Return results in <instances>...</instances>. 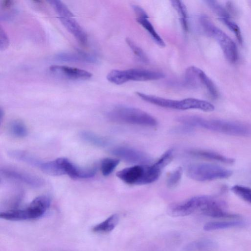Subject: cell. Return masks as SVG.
I'll use <instances>...</instances> for the list:
<instances>
[{
  "label": "cell",
  "mask_w": 251,
  "mask_h": 251,
  "mask_svg": "<svg viewBox=\"0 0 251 251\" xmlns=\"http://www.w3.org/2000/svg\"><path fill=\"white\" fill-rule=\"evenodd\" d=\"M0 174L4 177L25 183L33 187L44 185V180L39 177L11 168H1Z\"/></svg>",
  "instance_id": "cell-11"
},
{
  "label": "cell",
  "mask_w": 251,
  "mask_h": 251,
  "mask_svg": "<svg viewBox=\"0 0 251 251\" xmlns=\"http://www.w3.org/2000/svg\"><path fill=\"white\" fill-rule=\"evenodd\" d=\"M220 19L234 33L239 43L242 44L243 39L239 27L235 23L231 21L229 18H220Z\"/></svg>",
  "instance_id": "cell-33"
},
{
  "label": "cell",
  "mask_w": 251,
  "mask_h": 251,
  "mask_svg": "<svg viewBox=\"0 0 251 251\" xmlns=\"http://www.w3.org/2000/svg\"><path fill=\"white\" fill-rule=\"evenodd\" d=\"M59 17H73L74 15L67 6L61 1L51 0L48 1Z\"/></svg>",
  "instance_id": "cell-26"
},
{
  "label": "cell",
  "mask_w": 251,
  "mask_h": 251,
  "mask_svg": "<svg viewBox=\"0 0 251 251\" xmlns=\"http://www.w3.org/2000/svg\"><path fill=\"white\" fill-rule=\"evenodd\" d=\"M231 190L238 197L251 203V188L245 186L235 185L232 187Z\"/></svg>",
  "instance_id": "cell-28"
},
{
  "label": "cell",
  "mask_w": 251,
  "mask_h": 251,
  "mask_svg": "<svg viewBox=\"0 0 251 251\" xmlns=\"http://www.w3.org/2000/svg\"><path fill=\"white\" fill-rule=\"evenodd\" d=\"M13 4H14L13 1L7 0H2L1 1V4L2 8H3V9H6V10L9 9L11 7H12V6H13Z\"/></svg>",
  "instance_id": "cell-37"
},
{
  "label": "cell",
  "mask_w": 251,
  "mask_h": 251,
  "mask_svg": "<svg viewBox=\"0 0 251 251\" xmlns=\"http://www.w3.org/2000/svg\"><path fill=\"white\" fill-rule=\"evenodd\" d=\"M8 128L10 133L16 137L23 138L27 134L26 126L19 120H14L11 122Z\"/></svg>",
  "instance_id": "cell-25"
},
{
  "label": "cell",
  "mask_w": 251,
  "mask_h": 251,
  "mask_svg": "<svg viewBox=\"0 0 251 251\" xmlns=\"http://www.w3.org/2000/svg\"><path fill=\"white\" fill-rule=\"evenodd\" d=\"M67 30L81 44L86 45L87 43V35L80 25L73 17H59Z\"/></svg>",
  "instance_id": "cell-14"
},
{
  "label": "cell",
  "mask_w": 251,
  "mask_h": 251,
  "mask_svg": "<svg viewBox=\"0 0 251 251\" xmlns=\"http://www.w3.org/2000/svg\"><path fill=\"white\" fill-rule=\"evenodd\" d=\"M8 155L13 158L38 168L42 162L30 154L24 151L12 150L8 152Z\"/></svg>",
  "instance_id": "cell-21"
},
{
  "label": "cell",
  "mask_w": 251,
  "mask_h": 251,
  "mask_svg": "<svg viewBox=\"0 0 251 251\" xmlns=\"http://www.w3.org/2000/svg\"><path fill=\"white\" fill-rule=\"evenodd\" d=\"M199 76L201 85L206 88L211 97L217 98L218 96V90L211 79L201 69L200 70Z\"/></svg>",
  "instance_id": "cell-24"
},
{
  "label": "cell",
  "mask_w": 251,
  "mask_h": 251,
  "mask_svg": "<svg viewBox=\"0 0 251 251\" xmlns=\"http://www.w3.org/2000/svg\"><path fill=\"white\" fill-rule=\"evenodd\" d=\"M176 121L191 127H198L209 130L237 136L251 134V126L241 122L224 120L206 119L196 116H183Z\"/></svg>",
  "instance_id": "cell-1"
},
{
  "label": "cell",
  "mask_w": 251,
  "mask_h": 251,
  "mask_svg": "<svg viewBox=\"0 0 251 251\" xmlns=\"http://www.w3.org/2000/svg\"><path fill=\"white\" fill-rule=\"evenodd\" d=\"M136 95L143 100L162 107L177 110L199 109L205 112L214 110L210 102L195 98L174 100L137 92Z\"/></svg>",
  "instance_id": "cell-3"
},
{
  "label": "cell",
  "mask_w": 251,
  "mask_h": 251,
  "mask_svg": "<svg viewBox=\"0 0 251 251\" xmlns=\"http://www.w3.org/2000/svg\"><path fill=\"white\" fill-rule=\"evenodd\" d=\"M50 205V199L45 195L35 198L25 208L10 209L0 213V218L10 221L34 220L42 217Z\"/></svg>",
  "instance_id": "cell-6"
},
{
  "label": "cell",
  "mask_w": 251,
  "mask_h": 251,
  "mask_svg": "<svg viewBox=\"0 0 251 251\" xmlns=\"http://www.w3.org/2000/svg\"><path fill=\"white\" fill-rule=\"evenodd\" d=\"M107 116L110 121L118 123L150 127L157 125L156 120L148 113L128 106H116L108 111Z\"/></svg>",
  "instance_id": "cell-2"
},
{
  "label": "cell",
  "mask_w": 251,
  "mask_h": 251,
  "mask_svg": "<svg viewBox=\"0 0 251 251\" xmlns=\"http://www.w3.org/2000/svg\"><path fill=\"white\" fill-rule=\"evenodd\" d=\"M205 2L210 8L220 18H229V14L221 4L215 0H206Z\"/></svg>",
  "instance_id": "cell-31"
},
{
  "label": "cell",
  "mask_w": 251,
  "mask_h": 251,
  "mask_svg": "<svg viewBox=\"0 0 251 251\" xmlns=\"http://www.w3.org/2000/svg\"><path fill=\"white\" fill-rule=\"evenodd\" d=\"M212 246V243L208 240L200 241L190 244L187 248L190 249H200L210 248Z\"/></svg>",
  "instance_id": "cell-35"
},
{
  "label": "cell",
  "mask_w": 251,
  "mask_h": 251,
  "mask_svg": "<svg viewBox=\"0 0 251 251\" xmlns=\"http://www.w3.org/2000/svg\"><path fill=\"white\" fill-rule=\"evenodd\" d=\"M110 153L126 162L144 165L151 159L146 153L136 149L127 147H118L110 150Z\"/></svg>",
  "instance_id": "cell-10"
},
{
  "label": "cell",
  "mask_w": 251,
  "mask_h": 251,
  "mask_svg": "<svg viewBox=\"0 0 251 251\" xmlns=\"http://www.w3.org/2000/svg\"><path fill=\"white\" fill-rule=\"evenodd\" d=\"M126 41L134 54L140 61L145 63L149 62V58L147 55L142 49L128 38H127Z\"/></svg>",
  "instance_id": "cell-29"
},
{
  "label": "cell",
  "mask_w": 251,
  "mask_h": 251,
  "mask_svg": "<svg viewBox=\"0 0 251 251\" xmlns=\"http://www.w3.org/2000/svg\"><path fill=\"white\" fill-rule=\"evenodd\" d=\"M182 175V169L179 167L172 172L167 179V185L170 188L176 186L179 183Z\"/></svg>",
  "instance_id": "cell-30"
},
{
  "label": "cell",
  "mask_w": 251,
  "mask_h": 251,
  "mask_svg": "<svg viewBox=\"0 0 251 251\" xmlns=\"http://www.w3.org/2000/svg\"><path fill=\"white\" fill-rule=\"evenodd\" d=\"M39 168L45 174L50 176H58L64 175L57 159L52 161L42 162Z\"/></svg>",
  "instance_id": "cell-23"
},
{
  "label": "cell",
  "mask_w": 251,
  "mask_h": 251,
  "mask_svg": "<svg viewBox=\"0 0 251 251\" xmlns=\"http://www.w3.org/2000/svg\"><path fill=\"white\" fill-rule=\"evenodd\" d=\"M55 59L68 62H84L95 63L97 62L96 56L84 52H62L56 54Z\"/></svg>",
  "instance_id": "cell-15"
},
{
  "label": "cell",
  "mask_w": 251,
  "mask_h": 251,
  "mask_svg": "<svg viewBox=\"0 0 251 251\" xmlns=\"http://www.w3.org/2000/svg\"><path fill=\"white\" fill-rule=\"evenodd\" d=\"M120 160L116 158H105L101 162L100 170L102 175L108 176L111 174L117 167Z\"/></svg>",
  "instance_id": "cell-27"
},
{
  "label": "cell",
  "mask_w": 251,
  "mask_h": 251,
  "mask_svg": "<svg viewBox=\"0 0 251 251\" xmlns=\"http://www.w3.org/2000/svg\"><path fill=\"white\" fill-rule=\"evenodd\" d=\"M193 130V127L184 125L183 126H177L174 128L172 131L176 134H187L192 132Z\"/></svg>",
  "instance_id": "cell-36"
},
{
  "label": "cell",
  "mask_w": 251,
  "mask_h": 251,
  "mask_svg": "<svg viewBox=\"0 0 251 251\" xmlns=\"http://www.w3.org/2000/svg\"><path fill=\"white\" fill-rule=\"evenodd\" d=\"M245 223L237 219L228 221H213L206 223L203 226L205 231H213L244 226Z\"/></svg>",
  "instance_id": "cell-17"
},
{
  "label": "cell",
  "mask_w": 251,
  "mask_h": 251,
  "mask_svg": "<svg viewBox=\"0 0 251 251\" xmlns=\"http://www.w3.org/2000/svg\"><path fill=\"white\" fill-rule=\"evenodd\" d=\"M136 21L149 33L156 44L162 47H164L165 46L164 41L149 21L148 15L137 17Z\"/></svg>",
  "instance_id": "cell-18"
},
{
  "label": "cell",
  "mask_w": 251,
  "mask_h": 251,
  "mask_svg": "<svg viewBox=\"0 0 251 251\" xmlns=\"http://www.w3.org/2000/svg\"><path fill=\"white\" fill-rule=\"evenodd\" d=\"M206 198V195L193 197L184 201L170 204L168 214L172 217H183L199 212Z\"/></svg>",
  "instance_id": "cell-9"
},
{
  "label": "cell",
  "mask_w": 251,
  "mask_h": 251,
  "mask_svg": "<svg viewBox=\"0 0 251 251\" xmlns=\"http://www.w3.org/2000/svg\"><path fill=\"white\" fill-rule=\"evenodd\" d=\"M187 152L189 154L195 157L227 164H232L234 161L232 158L227 157L213 151L195 149L188 151Z\"/></svg>",
  "instance_id": "cell-16"
},
{
  "label": "cell",
  "mask_w": 251,
  "mask_h": 251,
  "mask_svg": "<svg viewBox=\"0 0 251 251\" xmlns=\"http://www.w3.org/2000/svg\"><path fill=\"white\" fill-rule=\"evenodd\" d=\"M186 174L194 180L207 181L228 178L232 175V172L216 164L198 163L188 165Z\"/></svg>",
  "instance_id": "cell-8"
},
{
  "label": "cell",
  "mask_w": 251,
  "mask_h": 251,
  "mask_svg": "<svg viewBox=\"0 0 251 251\" xmlns=\"http://www.w3.org/2000/svg\"><path fill=\"white\" fill-rule=\"evenodd\" d=\"M165 75L161 72L141 69L113 70L109 72L107 79L112 83L121 85L129 81H147L163 78Z\"/></svg>",
  "instance_id": "cell-7"
},
{
  "label": "cell",
  "mask_w": 251,
  "mask_h": 251,
  "mask_svg": "<svg viewBox=\"0 0 251 251\" xmlns=\"http://www.w3.org/2000/svg\"><path fill=\"white\" fill-rule=\"evenodd\" d=\"M49 71L54 75L71 79L86 80L92 76L86 70L66 66L52 65L49 67Z\"/></svg>",
  "instance_id": "cell-13"
},
{
  "label": "cell",
  "mask_w": 251,
  "mask_h": 251,
  "mask_svg": "<svg viewBox=\"0 0 251 251\" xmlns=\"http://www.w3.org/2000/svg\"><path fill=\"white\" fill-rule=\"evenodd\" d=\"M162 170L154 164L151 165H136L118 172L117 176L131 185H143L152 183L159 177Z\"/></svg>",
  "instance_id": "cell-4"
},
{
  "label": "cell",
  "mask_w": 251,
  "mask_h": 251,
  "mask_svg": "<svg viewBox=\"0 0 251 251\" xmlns=\"http://www.w3.org/2000/svg\"><path fill=\"white\" fill-rule=\"evenodd\" d=\"M79 136L86 143L98 147H104L109 144V141L105 137L89 131H81Z\"/></svg>",
  "instance_id": "cell-19"
},
{
  "label": "cell",
  "mask_w": 251,
  "mask_h": 251,
  "mask_svg": "<svg viewBox=\"0 0 251 251\" xmlns=\"http://www.w3.org/2000/svg\"><path fill=\"white\" fill-rule=\"evenodd\" d=\"M174 156V150L172 149L166 151L154 164L162 170L171 162Z\"/></svg>",
  "instance_id": "cell-32"
},
{
  "label": "cell",
  "mask_w": 251,
  "mask_h": 251,
  "mask_svg": "<svg viewBox=\"0 0 251 251\" xmlns=\"http://www.w3.org/2000/svg\"><path fill=\"white\" fill-rule=\"evenodd\" d=\"M9 45V40L8 37L4 31V30L0 27V50H6Z\"/></svg>",
  "instance_id": "cell-34"
},
{
  "label": "cell",
  "mask_w": 251,
  "mask_h": 251,
  "mask_svg": "<svg viewBox=\"0 0 251 251\" xmlns=\"http://www.w3.org/2000/svg\"><path fill=\"white\" fill-rule=\"evenodd\" d=\"M119 222L117 214H113L104 221L94 226L92 230L97 233H107L111 231L116 227Z\"/></svg>",
  "instance_id": "cell-20"
},
{
  "label": "cell",
  "mask_w": 251,
  "mask_h": 251,
  "mask_svg": "<svg viewBox=\"0 0 251 251\" xmlns=\"http://www.w3.org/2000/svg\"><path fill=\"white\" fill-rule=\"evenodd\" d=\"M200 23L204 33L214 38L220 46L227 60L235 62L238 57L237 48L233 41L223 31L215 26L205 15L200 18Z\"/></svg>",
  "instance_id": "cell-5"
},
{
  "label": "cell",
  "mask_w": 251,
  "mask_h": 251,
  "mask_svg": "<svg viewBox=\"0 0 251 251\" xmlns=\"http://www.w3.org/2000/svg\"><path fill=\"white\" fill-rule=\"evenodd\" d=\"M64 175L72 178H87L94 176L97 172L96 166L80 168L73 163L68 159L64 157L57 158Z\"/></svg>",
  "instance_id": "cell-12"
},
{
  "label": "cell",
  "mask_w": 251,
  "mask_h": 251,
  "mask_svg": "<svg viewBox=\"0 0 251 251\" xmlns=\"http://www.w3.org/2000/svg\"><path fill=\"white\" fill-rule=\"evenodd\" d=\"M171 4L176 11L180 23L184 32L188 30V12L185 5L180 0H173L171 1Z\"/></svg>",
  "instance_id": "cell-22"
}]
</instances>
